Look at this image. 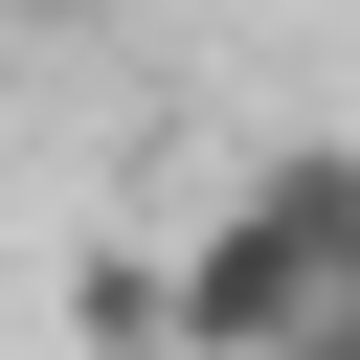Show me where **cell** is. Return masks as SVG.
<instances>
[{"mask_svg": "<svg viewBox=\"0 0 360 360\" xmlns=\"http://www.w3.org/2000/svg\"><path fill=\"white\" fill-rule=\"evenodd\" d=\"M338 292H360V158L292 135V158H248L225 225L158 270V360H270V338H315Z\"/></svg>", "mask_w": 360, "mask_h": 360, "instance_id": "1", "label": "cell"}, {"mask_svg": "<svg viewBox=\"0 0 360 360\" xmlns=\"http://www.w3.org/2000/svg\"><path fill=\"white\" fill-rule=\"evenodd\" d=\"M270 360H360V292H338V315H315V338H270Z\"/></svg>", "mask_w": 360, "mask_h": 360, "instance_id": "2", "label": "cell"}, {"mask_svg": "<svg viewBox=\"0 0 360 360\" xmlns=\"http://www.w3.org/2000/svg\"><path fill=\"white\" fill-rule=\"evenodd\" d=\"M0 22H112V0H0Z\"/></svg>", "mask_w": 360, "mask_h": 360, "instance_id": "3", "label": "cell"}]
</instances>
